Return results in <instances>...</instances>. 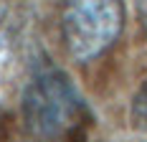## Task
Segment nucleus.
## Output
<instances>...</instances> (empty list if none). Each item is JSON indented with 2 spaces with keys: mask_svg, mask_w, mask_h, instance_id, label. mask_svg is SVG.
Masks as SVG:
<instances>
[{
  "mask_svg": "<svg viewBox=\"0 0 147 142\" xmlns=\"http://www.w3.org/2000/svg\"><path fill=\"white\" fill-rule=\"evenodd\" d=\"M124 28V0H61V38L69 56L89 64L104 56Z\"/></svg>",
  "mask_w": 147,
  "mask_h": 142,
  "instance_id": "2",
  "label": "nucleus"
},
{
  "mask_svg": "<svg viewBox=\"0 0 147 142\" xmlns=\"http://www.w3.org/2000/svg\"><path fill=\"white\" fill-rule=\"evenodd\" d=\"M132 119H134L137 127L147 129V81H145V86L137 91V97H134V101H132Z\"/></svg>",
  "mask_w": 147,
  "mask_h": 142,
  "instance_id": "3",
  "label": "nucleus"
},
{
  "mask_svg": "<svg viewBox=\"0 0 147 142\" xmlns=\"http://www.w3.org/2000/svg\"><path fill=\"white\" fill-rule=\"evenodd\" d=\"M26 127L41 140H61L84 117V101L69 76L56 66H43L33 74L23 94Z\"/></svg>",
  "mask_w": 147,
  "mask_h": 142,
  "instance_id": "1",
  "label": "nucleus"
}]
</instances>
